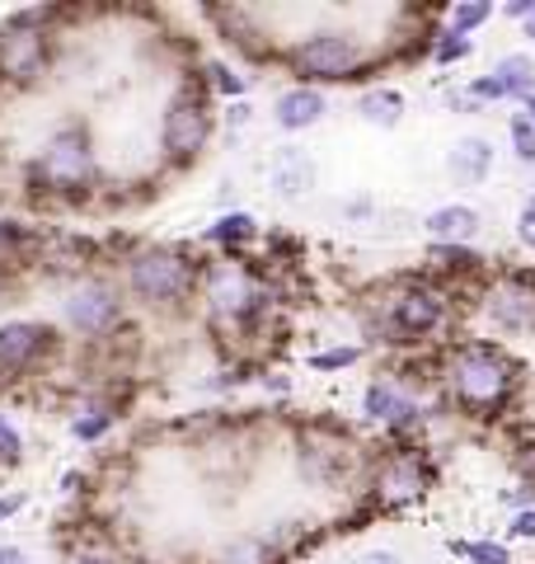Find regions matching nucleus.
<instances>
[{"label":"nucleus","instance_id":"1","mask_svg":"<svg viewBox=\"0 0 535 564\" xmlns=\"http://www.w3.org/2000/svg\"><path fill=\"white\" fill-rule=\"evenodd\" d=\"M526 391V362L498 339L446 344L441 391L433 395V414H451L460 423H503Z\"/></svg>","mask_w":535,"mask_h":564},{"label":"nucleus","instance_id":"2","mask_svg":"<svg viewBox=\"0 0 535 564\" xmlns=\"http://www.w3.org/2000/svg\"><path fill=\"white\" fill-rule=\"evenodd\" d=\"M103 188L99 170V147L85 122H57L39 151L24 165V193L39 207H62V212H89Z\"/></svg>","mask_w":535,"mask_h":564},{"label":"nucleus","instance_id":"3","mask_svg":"<svg viewBox=\"0 0 535 564\" xmlns=\"http://www.w3.org/2000/svg\"><path fill=\"white\" fill-rule=\"evenodd\" d=\"M207 254L193 250L184 240H155L122 263V292L137 311L155 315V321H188L193 306L203 302V278Z\"/></svg>","mask_w":535,"mask_h":564},{"label":"nucleus","instance_id":"4","mask_svg":"<svg viewBox=\"0 0 535 564\" xmlns=\"http://www.w3.org/2000/svg\"><path fill=\"white\" fill-rule=\"evenodd\" d=\"M287 437H292V462L301 485H310L315 494H343V499L362 494L376 452L357 437L352 423L329 414H306L287 423Z\"/></svg>","mask_w":535,"mask_h":564},{"label":"nucleus","instance_id":"5","mask_svg":"<svg viewBox=\"0 0 535 564\" xmlns=\"http://www.w3.org/2000/svg\"><path fill=\"white\" fill-rule=\"evenodd\" d=\"M282 70L292 76V85H381L376 76L385 70L381 43H371L362 29L352 24H315L306 33L282 47Z\"/></svg>","mask_w":535,"mask_h":564},{"label":"nucleus","instance_id":"6","mask_svg":"<svg viewBox=\"0 0 535 564\" xmlns=\"http://www.w3.org/2000/svg\"><path fill=\"white\" fill-rule=\"evenodd\" d=\"M221 128V109H217V95L207 90L203 80V62L184 66L174 95L165 99L160 109V161L170 170H188L203 161V151L211 147V137Z\"/></svg>","mask_w":535,"mask_h":564},{"label":"nucleus","instance_id":"7","mask_svg":"<svg viewBox=\"0 0 535 564\" xmlns=\"http://www.w3.org/2000/svg\"><path fill=\"white\" fill-rule=\"evenodd\" d=\"M66 20H76V10L33 6V10H14L0 24V80H6V90L43 85V76L57 66V52L66 43L62 33Z\"/></svg>","mask_w":535,"mask_h":564},{"label":"nucleus","instance_id":"8","mask_svg":"<svg viewBox=\"0 0 535 564\" xmlns=\"http://www.w3.org/2000/svg\"><path fill=\"white\" fill-rule=\"evenodd\" d=\"M437 480H441V466L427 452V443H385L376 452V462H371L362 494L376 503L381 518H390V513H404V508L423 503L437 489Z\"/></svg>","mask_w":535,"mask_h":564},{"label":"nucleus","instance_id":"9","mask_svg":"<svg viewBox=\"0 0 535 564\" xmlns=\"http://www.w3.org/2000/svg\"><path fill=\"white\" fill-rule=\"evenodd\" d=\"M66 358L70 352H66V329L62 325L24 321V315L0 325V391L52 381Z\"/></svg>","mask_w":535,"mask_h":564},{"label":"nucleus","instance_id":"10","mask_svg":"<svg viewBox=\"0 0 535 564\" xmlns=\"http://www.w3.org/2000/svg\"><path fill=\"white\" fill-rule=\"evenodd\" d=\"M128 292H122V282H113L109 273H95V278H80L76 288H66L62 296V329L66 339L76 344H99L118 334L128 325Z\"/></svg>","mask_w":535,"mask_h":564},{"label":"nucleus","instance_id":"11","mask_svg":"<svg viewBox=\"0 0 535 564\" xmlns=\"http://www.w3.org/2000/svg\"><path fill=\"white\" fill-rule=\"evenodd\" d=\"M362 419L371 429H381V443H423V429L437 414H433V400H418L395 377L376 372L362 386Z\"/></svg>","mask_w":535,"mask_h":564},{"label":"nucleus","instance_id":"12","mask_svg":"<svg viewBox=\"0 0 535 564\" xmlns=\"http://www.w3.org/2000/svg\"><path fill=\"white\" fill-rule=\"evenodd\" d=\"M198 14H203L207 24H217V39L230 47V57H240L249 66H282L277 33L263 24L259 10H244V6H203Z\"/></svg>","mask_w":535,"mask_h":564},{"label":"nucleus","instance_id":"13","mask_svg":"<svg viewBox=\"0 0 535 564\" xmlns=\"http://www.w3.org/2000/svg\"><path fill=\"white\" fill-rule=\"evenodd\" d=\"M479 315H484V325L493 334H503V339H531L535 334V292L503 269V273H493L484 296H479Z\"/></svg>","mask_w":535,"mask_h":564},{"label":"nucleus","instance_id":"14","mask_svg":"<svg viewBox=\"0 0 535 564\" xmlns=\"http://www.w3.org/2000/svg\"><path fill=\"white\" fill-rule=\"evenodd\" d=\"M263 180H268V188H273V198L301 203V198H310L315 193L319 165H315V155L301 147V141H282V147H273V155H268Z\"/></svg>","mask_w":535,"mask_h":564},{"label":"nucleus","instance_id":"15","mask_svg":"<svg viewBox=\"0 0 535 564\" xmlns=\"http://www.w3.org/2000/svg\"><path fill=\"white\" fill-rule=\"evenodd\" d=\"M203 245L207 250H217V259H244V254H259L263 245V226L254 212L244 207H230V212H217L211 226L203 231Z\"/></svg>","mask_w":535,"mask_h":564},{"label":"nucleus","instance_id":"16","mask_svg":"<svg viewBox=\"0 0 535 564\" xmlns=\"http://www.w3.org/2000/svg\"><path fill=\"white\" fill-rule=\"evenodd\" d=\"M325 113H329L325 90H315V85H287V90H277L268 122H273L277 132H287V137H301V132L319 128Z\"/></svg>","mask_w":535,"mask_h":564},{"label":"nucleus","instance_id":"17","mask_svg":"<svg viewBox=\"0 0 535 564\" xmlns=\"http://www.w3.org/2000/svg\"><path fill=\"white\" fill-rule=\"evenodd\" d=\"M493 165H498V151L489 137L479 132H466L451 141V151H446V180L456 188H479L493 180Z\"/></svg>","mask_w":535,"mask_h":564},{"label":"nucleus","instance_id":"18","mask_svg":"<svg viewBox=\"0 0 535 564\" xmlns=\"http://www.w3.org/2000/svg\"><path fill=\"white\" fill-rule=\"evenodd\" d=\"M427 245H474L484 236V212L474 203H441L423 217Z\"/></svg>","mask_w":535,"mask_h":564},{"label":"nucleus","instance_id":"19","mask_svg":"<svg viewBox=\"0 0 535 564\" xmlns=\"http://www.w3.org/2000/svg\"><path fill=\"white\" fill-rule=\"evenodd\" d=\"M404 109H408V99L395 85H367V90L357 95V118L376 132H395L404 122Z\"/></svg>","mask_w":535,"mask_h":564},{"label":"nucleus","instance_id":"20","mask_svg":"<svg viewBox=\"0 0 535 564\" xmlns=\"http://www.w3.org/2000/svg\"><path fill=\"white\" fill-rule=\"evenodd\" d=\"M211 564H292V560L282 555V545L268 532H240L221 545Z\"/></svg>","mask_w":535,"mask_h":564},{"label":"nucleus","instance_id":"21","mask_svg":"<svg viewBox=\"0 0 535 564\" xmlns=\"http://www.w3.org/2000/svg\"><path fill=\"white\" fill-rule=\"evenodd\" d=\"M489 76L507 90V104L535 99V57L531 52H503V57L489 66Z\"/></svg>","mask_w":535,"mask_h":564},{"label":"nucleus","instance_id":"22","mask_svg":"<svg viewBox=\"0 0 535 564\" xmlns=\"http://www.w3.org/2000/svg\"><path fill=\"white\" fill-rule=\"evenodd\" d=\"M203 80H207V90L217 95V104H240V99H249V90H254V76H244V70L226 57H207Z\"/></svg>","mask_w":535,"mask_h":564},{"label":"nucleus","instance_id":"23","mask_svg":"<svg viewBox=\"0 0 535 564\" xmlns=\"http://www.w3.org/2000/svg\"><path fill=\"white\" fill-rule=\"evenodd\" d=\"M446 555L460 560V564H516L512 560V545L498 541V536H446Z\"/></svg>","mask_w":535,"mask_h":564},{"label":"nucleus","instance_id":"24","mask_svg":"<svg viewBox=\"0 0 535 564\" xmlns=\"http://www.w3.org/2000/svg\"><path fill=\"white\" fill-rule=\"evenodd\" d=\"M498 20V6L493 0H456L451 10H441V29H451L460 33V39H474L484 24Z\"/></svg>","mask_w":535,"mask_h":564},{"label":"nucleus","instance_id":"25","mask_svg":"<svg viewBox=\"0 0 535 564\" xmlns=\"http://www.w3.org/2000/svg\"><path fill=\"white\" fill-rule=\"evenodd\" d=\"M367 344H357V339H348V344H329V348H315V352H306V367L310 372H319V377H334V372H348V367H357L367 358Z\"/></svg>","mask_w":535,"mask_h":564},{"label":"nucleus","instance_id":"26","mask_svg":"<svg viewBox=\"0 0 535 564\" xmlns=\"http://www.w3.org/2000/svg\"><path fill=\"white\" fill-rule=\"evenodd\" d=\"M474 57V39H460V33H451V29H437V43H433V66H460V62H470Z\"/></svg>","mask_w":535,"mask_h":564},{"label":"nucleus","instance_id":"27","mask_svg":"<svg viewBox=\"0 0 535 564\" xmlns=\"http://www.w3.org/2000/svg\"><path fill=\"white\" fill-rule=\"evenodd\" d=\"M507 147L516 155V165H535V118L526 109L507 118Z\"/></svg>","mask_w":535,"mask_h":564},{"label":"nucleus","instance_id":"28","mask_svg":"<svg viewBox=\"0 0 535 564\" xmlns=\"http://www.w3.org/2000/svg\"><path fill=\"white\" fill-rule=\"evenodd\" d=\"M24 462V433L6 410H0V470H14Z\"/></svg>","mask_w":535,"mask_h":564},{"label":"nucleus","instance_id":"29","mask_svg":"<svg viewBox=\"0 0 535 564\" xmlns=\"http://www.w3.org/2000/svg\"><path fill=\"white\" fill-rule=\"evenodd\" d=\"M512 231H516V245L535 254V193H531V198H522V207H516Z\"/></svg>","mask_w":535,"mask_h":564},{"label":"nucleus","instance_id":"30","mask_svg":"<svg viewBox=\"0 0 535 564\" xmlns=\"http://www.w3.org/2000/svg\"><path fill=\"white\" fill-rule=\"evenodd\" d=\"M221 122H226V132H230V137H240L249 122H254V104H249V99L226 104V109H221Z\"/></svg>","mask_w":535,"mask_h":564},{"label":"nucleus","instance_id":"31","mask_svg":"<svg viewBox=\"0 0 535 564\" xmlns=\"http://www.w3.org/2000/svg\"><path fill=\"white\" fill-rule=\"evenodd\" d=\"M507 545L512 541H535V508H522V513H512L507 518V536H503Z\"/></svg>","mask_w":535,"mask_h":564},{"label":"nucleus","instance_id":"32","mask_svg":"<svg viewBox=\"0 0 535 564\" xmlns=\"http://www.w3.org/2000/svg\"><path fill=\"white\" fill-rule=\"evenodd\" d=\"M498 503L512 508V513H522V508H535V485H522V480H516L512 489L498 494Z\"/></svg>","mask_w":535,"mask_h":564},{"label":"nucleus","instance_id":"33","mask_svg":"<svg viewBox=\"0 0 535 564\" xmlns=\"http://www.w3.org/2000/svg\"><path fill=\"white\" fill-rule=\"evenodd\" d=\"M441 99H446V109H451V113H466V118L484 113V109H479V104L466 95V85H460V90H441Z\"/></svg>","mask_w":535,"mask_h":564},{"label":"nucleus","instance_id":"34","mask_svg":"<svg viewBox=\"0 0 535 564\" xmlns=\"http://www.w3.org/2000/svg\"><path fill=\"white\" fill-rule=\"evenodd\" d=\"M24 508H29V494H24V489H10V494H0V522L20 518Z\"/></svg>","mask_w":535,"mask_h":564},{"label":"nucleus","instance_id":"35","mask_svg":"<svg viewBox=\"0 0 535 564\" xmlns=\"http://www.w3.org/2000/svg\"><path fill=\"white\" fill-rule=\"evenodd\" d=\"M357 564H404V555L390 551V545H371V551L357 555Z\"/></svg>","mask_w":535,"mask_h":564},{"label":"nucleus","instance_id":"36","mask_svg":"<svg viewBox=\"0 0 535 564\" xmlns=\"http://www.w3.org/2000/svg\"><path fill=\"white\" fill-rule=\"evenodd\" d=\"M531 10H535V0H507V6L498 10V14H503V20H512V24H526Z\"/></svg>","mask_w":535,"mask_h":564},{"label":"nucleus","instance_id":"37","mask_svg":"<svg viewBox=\"0 0 535 564\" xmlns=\"http://www.w3.org/2000/svg\"><path fill=\"white\" fill-rule=\"evenodd\" d=\"M0 564H39L24 545H14V541H0Z\"/></svg>","mask_w":535,"mask_h":564},{"label":"nucleus","instance_id":"38","mask_svg":"<svg viewBox=\"0 0 535 564\" xmlns=\"http://www.w3.org/2000/svg\"><path fill=\"white\" fill-rule=\"evenodd\" d=\"M66 564H118L113 555H103V551H95V545H80L76 555H70Z\"/></svg>","mask_w":535,"mask_h":564},{"label":"nucleus","instance_id":"39","mask_svg":"<svg viewBox=\"0 0 535 564\" xmlns=\"http://www.w3.org/2000/svg\"><path fill=\"white\" fill-rule=\"evenodd\" d=\"M348 217H357V221H362V217H371V203H367V198H357V203H348Z\"/></svg>","mask_w":535,"mask_h":564},{"label":"nucleus","instance_id":"40","mask_svg":"<svg viewBox=\"0 0 535 564\" xmlns=\"http://www.w3.org/2000/svg\"><path fill=\"white\" fill-rule=\"evenodd\" d=\"M522 39H526V43H531V47H535V10H531V20H526V24H522Z\"/></svg>","mask_w":535,"mask_h":564},{"label":"nucleus","instance_id":"41","mask_svg":"<svg viewBox=\"0 0 535 564\" xmlns=\"http://www.w3.org/2000/svg\"><path fill=\"white\" fill-rule=\"evenodd\" d=\"M522 109H526V113H531V118H535V99H526V104H522Z\"/></svg>","mask_w":535,"mask_h":564}]
</instances>
